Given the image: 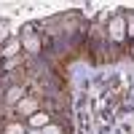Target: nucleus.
<instances>
[{
  "mask_svg": "<svg viewBox=\"0 0 134 134\" xmlns=\"http://www.w3.org/2000/svg\"><path fill=\"white\" fill-rule=\"evenodd\" d=\"M5 38H8V27L0 24V40H5Z\"/></svg>",
  "mask_w": 134,
  "mask_h": 134,
  "instance_id": "1a4fd4ad",
  "label": "nucleus"
},
{
  "mask_svg": "<svg viewBox=\"0 0 134 134\" xmlns=\"http://www.w3.org/2000/svg\"><path fill=\"white\" fill-rule=\"evenodd\" d=\"M110 35H113V40H121V35H124V21H121V19H113V24H110Z\"/></svg>",
  "mask_w": 134,
  "mask_h": 134,
  "instance_id": "7ed1b4c3",
  "label": "nucleus"
},
{
  "mask_svg": "<svg viewBox=\"0 0 134 134\" xmlns=\"http://www.w3.org/2000/svg\"><path fill=\"white\" fill-rule=\"evenodd\" d=\"M27 134H40V129H30V131H27Z\"/></svg>",
  "mask_w": 134,
  "mask_h": 134,
  "instance_id": "9d476101",
  "label": "nucleus"
},
{
  "mask_svg": "<svg viewBox=\"0 0 134 134\" xmlns=\"http://www.w3.org/2000/svg\"><path fill=\"white\" fill-rule=\"evenodd\" d=\"M5 134H27V129H24V124H8Z\"/></svg>",
  "mask_w": 134,
  "mask_h": 134,
  "instance_id": "423d86ee",
  "label": "nucleus"
},
{
  "mask_svg": "<svg viewBox=\"0 0 134 134\" xmlns=\"http://www.w3.org/2000/svg\"><path fill=\"white\" fill-rule=\"evenodd\" d=\"M19 46H21L19 40H8V43H5V48H3V57H14V54L19 51Z\"/></svg>",
  "mask_w": 134,
  "mask_h": 134,
  "instance_id": "39448f33",
  "label": "nucleus"
},
{
  "mask_svg": "<svg viewBox=\"0 0 134 134\" xmlns=\"http://www.w3.org/2000/svg\"><path fill=\"white\" fill-rule=\"evenodd\" d=\"M48 124H51V118H48L46 113H40V110H38L35 115L27 118V126H30V129H43V126H48Z\"/></svg>",
  "mask_w": 134,
  "mask_h": 134,
  "instance_id": "f03ea898",
  "label": "nucleus"
},
{
  "mask_svg": "<svg viewBox=\"0 0 134 134\" xmlns=\"http://www.w3.org/2000/svg\"><path fill=\"white\" fill-rule=\"evenodd\" d=\"M21 43H24V48H27V51H38V48H40V43H38V38H30V35H27L24 40H21Z\"/></svg>",
  "mask_w": 134,
  "mask_h": 134,
  "instance_id": "0eeeda50",
  "label": "nucleus"
},
{
  "mask_svg": "<svg viewBox=\"0 0 134 134\" xmlns=\"http://www.w3.org/2000/svg\"><path fill=\"white\" fill-rule=\"evenodd\" d=\"M16 113H19V115H24V118L35 115V113H38V99H35V97H24V99L16 105Z\"/></svg>",
  "mask_w": 134,
  "mask_h": 134,
  "instance_id": "f257e3e1",
  "label": "nucleus"
},
{
  "mask_svg": "<svg viewBox=\"0 0 134 134\" xmlns=\"http://www.w3.org/2000/svg\"><path fill=\"white\" fill-rule=\"evenodd\" d=\"M21 99H24V94H21V88H11V91H8V105H19Z\"/></svg>",
  "mask_w": 134,
  "mask_h": 134,
  "instance_id": "20e7f679",
  "label": "nucleus"
},
{
  "mask_svg": "<svg viewBox=\"0 0 134 134\" xmlns=\"http://www.w3.org/2000/svg\"><path fill=\"white\" fill-rule=\"evenodd\" d=\"M40 134H62V126L48 124V126H43V129H40Z\"/></svg>",
  "mask_w": 134,
  "mask_h": 134,
  "instance_id": "6e6552de",
  "label": "nucleus"
}]
</instances>
